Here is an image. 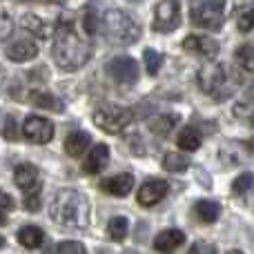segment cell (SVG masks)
Here are the masks:
<instances>
[{
    "instance_id": "6da1fadb",
    "label": "cell",
    "mask_w": 254,
    "mask_h": 254,
    "mask_svg": "<svg viewBox=\"0 0 254 254\" xmlns=\"http://www.w3.org/2000/svg\"><path fill=\"white\" fill-rule=\"evenodd\" d=\"M89 201L83 192L63 188L49 203V219L67 230H85L89 225Z\"/></svg>"
},
{
    "instance_id": "7a4b0ae2",
    "label": "cell",
    "mask_w": 254,
    "mask_h": 254,
    "mask_svg": "<svg viewBox=\"0 0 254 254\" xmlns=\"http://www.w3.org/2000/svg\"><path fill=\"white\" fill-rule=\"evenodd\" d=\"M92 56V47L89 43H85L71 25H61L54 43V61L63 71H76L85 65Z\"/></svg>"
},
{
    "instance_id": "3957f363",
    "label": "cell",
    "mask_w": 254,
    "mask_h": 254,
    "mask_svg": "<svg viewBox=\"0 0 254 254\" xmlns=\"http://www.w3.org/2000/svg\"><path fill=\"white\" fill-rule=\"evenodd\" d=\"M241 85V74L225 63H207L198 71V87L212 98H228Z\"/></svg>"
},
{
    "instance_id": "277c9868",
    "label": "cell",
    "mask_w": 254,
    "mask_h": 254,
    "mask_svg": "<svg viewBox=\"0 0 254 254\" xmlns=\"http://www.w3.org/2000/svg\"><path fill=\"white\" fill-rule=\"evenodd\" d=\"M103 34L112 45H134L140 38V25L121 9H110L103 16Z\"/></svg>"
},
{
    "instance_id": "5b68a950",
    "label": "cell",
    "mask_w": 254,
    "mask_h": 254,
    "mask_svg": "<svg viewBox=\"0 0 254 254\" xmlns=\"http://www.w3.org/2000/svg\"><path fill=\"white\" fill-rule=\"evenodd\" d=\"M225 0H190V20L201 29H221L223 27Z\"/></svg>"
},
{
    "instance_id": "8992f818",
    "label": "cell",
    "mask_w": 254,
    "mask_h": 254,
    "mask_svg": "<svg viewBox=\"0 0 254 254\" xmlns=\"http://www.w3.org/2000/svg\"><path fill=\"white\" fill-rule=\"evenodd\" d=\"M94 123L107 134H121L134 121V112L121 105H101L94 110Z\"/></svg>"
},
{
    "instance_id": "52a82bcc",
    "label": "cell",
    "mask_w": 254,
    "mask_h": 254,
    "mask_svg": "<svg viewBox=\"0 0 254 254\" xmlns=\"http://www.w3.org/2000/svg\"><path fill=\"white\" fill-rule=\"evenodd\" d=\"M181 25V4L179 0H161L154 11V29L167 34Z\"/></svg>"
},
{
    "instance_id": "ba28073f",
    "label": "cell",
    "mask_w": 254,
    "mask_h": 254,
    "mask_svg": "<svg viewBox=\"0 0 254 254\" xmlns=\"http://www.w3.org/2000/svg\"><path fill=\"white\" fill-rule=\"evenodd\" d=\"M105 71L112 80L121 85H134L138 80V63L129 56H116L105 65Z\"/></svg>"
},
{
    "instance_id": "9c48e42d",
    "label": "cell",
    "mask_w": 254,
    "mask_h": 254,
    "mask_svg": "<svg viewBox=\"0 0 254 254\" xmlns=\"http://www.w3.org/2000/svg\"><path fill=\"white\" fill-rule=\"evenodd\" d=\"M22 136L29 143L45 145L54 138V123L49 119H43V116H27L25 123H22Z\"/></svg>"
},
{
    "instance_id": "30bf717a",
    "label": "cell",
    "mask_w": 254,
    "mask_h": 254,
    "mask_svg": "<svg viewBox=\"0 0 254 254\" xmlns=\"http://www.w3.org/2000/svg\"><path fill=\"white\" fill-rule=\"evenodd\" d=\"M167 192H170V183H167V181L152 179V181H145V183L140 185L136 198H138V203L143 207H152V205H156V203H161L163 198L167 196Z\"/></svg>"
},
{
    "instance_id": "8fae6325",
    "label": "cell",
    "mask_w": 254,
    "mask_h": 254,
    "mask_svg": "<svg viewBox=\"0 0 254 254\" xmlns=\"http://www.w3.org/2000/svg\"><path fill=\"white\" fill-rule=\"evenodd\" d=\"M183 49L190 54H194V56L205 58V61H214L216 54H219V45H216L214 40L207 38V36H198V34L185 36Z\"/></svg>"
},
{
    "instance_id": "7c38bea8",
    "label": "cell",
    "mask_w": 254,
    "mask_h": 254,
    "mask_svg": "<svg viewBox=\"0 0 254 254\" xmlns=\"http://www.w3.org/2000/svg\"><path fill=\"white\" fill-rule=\"evenodd\" d=\"M131 188H134V176L127 174V172H123V174H114V176H110V179L101 181V190L105 194H110V196L123 198L131 192Z\"/></svg>"
},
{
    "instance_id": "4fadbf2b",
    "label": "cell",
    "mask_w": 254,
    "mask_h": 254,
    "mask_svg": "<svg viewBox=\"0 0 254 254\" xmlns=\"http://www.w3.org/2000/svg\"><path fill=\"white\" fill-rule=\"evenodd\" d=\"M185 243V232L181 230H163L154 237V250L161 254H172Z\"/></svg>"
},
{
    "instance_id": "5bb4252c",
    "label": "cell",
    "mask_w": 254,
    "mask_h": 254,
    "mask_svg": "<svg viewBox=\"0 0 254 254\" xmlns=\"http://www.w3.org/2000/svg\"><path fill=\"white\" fill-rule=\"evenodd\" d=\"M13 183L18 185V188L22 190V192H27V190L36 188V185L40 183V172L36 165H31V163H20V165L13 170Z\"/></svg>"
},
{
    "instance_id": "9a60e30c",
    "label": "cell",
    "mask_w": 254,
    "mask_h": 254,
    "mask_svg": "<svg viewBox=\"0 0 254 254\" xmlns=\"http://www.w3.org/2000/svg\"><path fill=\"white\" fill-rule=\"evenodd\" d=\"M107 163H110V147L105 143H98L96 147H92L89 156L85 158L83 170L87 174H98V172H103L107 167Z\"/></svg>"
},
{
    "instance_id": "2e32d148",
    "label": "cell",
    "mask_w": 254,
    "mask_h": 254,
    "mask_svg": "<svg viewBox=\"0 0 254 254\" xmlns=\"http://www.w3.org/2000/svg\"><path fill=\"white\" fill-rule=\"evenodd\" d=\"M38 56V45L31 40H16L11 47L7 49V58L13 63H25V61H34Z\"/></svg>"
},
{
    "instance_id": "e0dca14e",
    "label": "cell",
    "mask_w": 254,
    "mask_h": 254,
    "mask_svg": "<svg viewBox=\"0 0 254 254\" xmlns=\"http://www.w3.org/2000/svg\"><path fill=\"white\" fill-rule=\"evenodd\" d=\"M89 143H92V138H89L87 131H83V129L71 131V134L65 138V152L69 154V156L78 158L85 154V149L89 147Z\"/></svg>"
},
{
    "instance_id": "ac0fdd59",
    "label": "cell",
    "mask_w": 254,
    "mask_h": 254,
    "mask_svg": "<svg viewBox=\"0 0 254 254\" xmlns=\"http://www.w3.org/2000/svg\"><path fill=\"white\" fill-rule=\"evenodd\" d=\"M20 25L25 27L29 34H34L36 38H49V36H52V27H49L40 16H36V13H22Z\"/></svg>"
},
{
    "instance_id": "d6986e66",
    "label": "cell",
    "mask_w": 254,
    "mask_h": 254,
    "mask_svg": "<svg viewBox=\"0 0 254 254\" xmlns=\"http://www.w3.org/2000/svg\"><path fill=\"white\" fill-rule=\"evenodd\" d=\"M29 103L34 107H38V110H49V112H63L65 110L63 101H58V98L49 92H31Z\"/></svg>"
},
{
    "instance_id": "ffe728a7",
    "label": "cell",
    "mask_w": 254,
    "mask_h": 254,
    "mask_svg": "<svg viewBox=\"0 0 254 254\" xmlns=\"http://www.w3.org/2000/svg\"><path fill=\"white\" fill-rule=\"evenodd\" d=\"M16 239H18V243H20V246L29 248V250H36V248L43 243L45 234H43V230L36 228V225H25V228L18 230Z\"/></svg>"
},
{
    "instance_id": "44dd1931",
    "label": "cell",
    "mask_w": 254,
    "mask_h": 254,
    "mask_svg": "<svg viewBox=\"0 0 254 254\" xmlns=\"http://www.w3.org/2000/svg\"><path fill=\"white\" fill-rule=\"evenodd\" d=\"M163 170L165 172H172V174H179V172H185L190 167V158L181 152H167L163 156Z\"/></svg>"
},
{
    "instance_id": "7402d4cb",
    "label": "cell",
    "mask_w": 254,
    "mask_h": 254,
    "mask_svg": "<svg viewBox=\"0 0 254 254\" xmlns=\"http://www.w3.org/2000/svg\"><path fill=\"white\" fill-rule=\"evenodd\" d=\"M194 210H196V216L203 223H214L221 216V205L214 201H198L196 205H194Z\"/></svg>"
},
{
    "instance_id": "603a6c76",
    "label": "cell",
    "mask_w": 254,
    "mask_h": 254,
    "mask_svg": "<svg viewBox=\"0 0 254 254\" xmlns=\"http://www.w3.org/2000/svg\"><path fill=\"white\" fill-rule=\"evenodd\" d=\"M176 143H179V147L185 149V152H196V149L201 147V134H198L194 127H185V129H181Z\"/></svg>"
},
{
    "instance_id": "cb8c5ba5",
    "label": "cell",
    "mask_w": 254,
    "mask_h": 254,
    "mask_svg": "<svg viewBox=\"0 0 254 254\" xmlns=\"http://www.w3.org/2000/svg\"><path fill=\"white\" fill-rule=\"evenodd\" d=\"M127 232H129V223H127L125 216H114V219L107 223V237L112 239V241H123L127 237Z\"/></svg>"
},
{
    "instance_id": "d4e9b609",
    "label": "cell",
    "mask_w": 254,
    "mask_h": 254,
    "mask_svg": "<svg viewBox=\"0 0 254 254\" xmlns=\"http://www.w3.org/2000/svg\"><path fill=\"white\" fill-rule=\"evenodd\" d=\"M43 185H36V188H31V190H27L25 192V210H29V212H38L40 210V203H43Z\"/></svg>"
},
{
    "instance_id": "484cf974",
    "label": "cell",
    "mask_w": 254,
    "mask_h": 254,
    "mask_svg": "<svg viewBox=\"0 0 254 254\" xmlns=\"http://www.w3.org/2000/svg\"><path fill=\"white\" fill-rule=\"evenodd\" d=\"M254 49H252V43H246V45H241V47L237 49V63H239V67H243L246 71H252V67H254Z\"/></svg>"
},
{
    "instance_id": "4316f807",
    "label": "cell",
    "mask_w": 254,
    "mask_h": 254,
    "mask_svg": "<svg viewBox=\"0 0 254 254\" xmlns=\"http://www.w3.org/2000/svg\"><path fill=\"white\" fill-rule=\"evenodd\" d=\"M143 58H145V67H147V71L152 76H156L158 69H161V65H163V56L156 52V49H145Z\"/></svg>"
},
{
    "instance_id": "83f0119b",
    "label": "cell",
    "mask_w": 254,
    "mask_h": 254,
    "mask_svg": "<svg viewBox=\"0 0 254 254\" xmlns=\"http://www.w3.org/2000/svg\"><path fill=\"white\" fill-rule=\"evenodd\" d=\"M250 188H252V174L250 172L239 174L237 179H234V183H232V192L237 194V196H243L246 192H250Z\"/></svg>"
},
{
    "instance_id": "f1b7e54d",
    "label": "cell",
    "mask_w": 254,
    "mask_h": 254,
    "mask_svg": "<svg viewBox=\"0 0 254 254\" xmlns=\"http://www.w3.org/2000/svg\"><path fill=\"white\" fill-rule=\"evenodd\" d=\"M174 123H176V116H158V119H154L152 123H149V127H152L156 134H167V131L174 127Z\"/></svg>"
},
{
    "instance_id": "f546056e",
    "label": "cell",
    "mask_w": 254,
    "mask_h": 254,
    "mask_svg": "<svg viewBox=\"0 0 254 254\" xmlns=\"http://www.w3.org/2000/svg\"><path fill=\"white\" fill-rule=\"evenodd\" d=\"M96 20H98L96 4H87V9H85V16H83L85 31H87V34H96Z\"/></svg>"
},
{
    "instance_id": "4dcf8cb0",
    "label": "cell",
    "mask_w": 254,
    "mask_h": 254,
    "mask_svg": "<svg viewBox=\"0 0 254 254\" xmlns=\"http://www.w3.org/2000/svg\"><path fill=\"white\" fill-rule=\"evenodd\" d=\"M58 254H87V250L80 241H61L58 243Z\"/></svg>"
},
{
    "instance_id": "1f68e13d",
    "label": "cell",
    "mask_w": 254,
    "mask_h": 254,
    "mask_svg": "<svg viewBox=\"0 0 254 254\" xmlns=\"http://www.w3.org/2000/svg\"><path fill=\"white\" fill-rule=\"evenodd\" d=\"M13 34V20L7 13H0V40H7Z\"/></svg>"
},
{
    "instance_id": "d6a6232c",
    "label": "cell",
    "mask_w": 254,
    "mask_h": 254,
    "mask_svg": "<svg viewBox=\"0 0 254 254\" xmlns=\"http://www.w3.org/2000/svg\"><path fill=\"white\" fill-rule=\"evenodd\" d=\"M239 29H241V31H246V34H248V31H250L252 29V22H254V13H252V9H246V11H241V13H239Z\"/></svg>"
},
{
    "instance_id": "836d02e7",
    "label": "cell",
    "mask_w": 254,
    "mask_h": 254,
    "mask_svg": "<svg viewBox=\"0 0 254 254\" xmlns=\"http://www.w3.org/2000/svg\"><path fill=\"white\" fill-rule=\"evenodd\" d=\"M190 254H216V248L207 241H196L190 248Z\"/></svg>"
},
{
    "instance_id": "e575fe53",
    "label": "cell",
    "mask_w": 254,
    "mask_h": 254,
    "mask_svg": "<svg viewBox=\"0 0 254 254\" xmlns=\"http://www.w3.org/2000/svg\"><path fill=\"white\" fill-rule=\"evenodd\" d=\"M2 134L7 140H16L18 134H16V123H13V116H7L4 119V125H2Z\"/></svg>"
},
{
    "instance_id": "d590c367",
    "label": "cell",
    "mask_w": 254,
    "mask_h": 254,
    "mask_svg": "<svg viewBox=\"0 0 254 254\" xmlns=\"http://www.w3.org/2000/svg\"><path fill=\"white\" fill-rule=\"evenodd\" d=\"M13 205H16V203H13V198L9 196L7 192H2V190H0V210H13Z\"/></svg>"
},
{
    "instance_id": "8d00e7d4",
    "label": "cell",
    "mask_w": 254,
    "mask_h": 254,
    "mask_svg": "<svg viewBox=\"0 0 254 254\" xmlns=\"http://www.w3.org/2000/svg\"><path fill=\"white\" fill-rule=\"evenodd\" d=\"M234 114L250 119V103H248V105H241V103H239V105H234Z\"/></svg>"
},
{
    "instance_id": "74e56055",
    "label": "cell",
    "mask_w": 254,
    "mask_h": 254,
    "mask_svg": "<svg viewBox=\"0 0 254 254\" xmlns=\"http://www.w3.org/2000/svg\"><path fill=\"white\" fill-rule=\"evenodd\" d=\"M4 80H7V71H4L2 67H0V87L4 85Z\"/></svg>"
},
{
    "instance_id": "f35d334b",
    "label": "cell",
    "mask_w": 254,
    "mask_h": 254,
    "mask_svg": "<svg viewBox=\"0 0 254 254\" xmlns=\"http://www.w3.org/2000/svg\"><path fill=\"white\" fill-rule=\"evenodd\" d=\"M4 223H7V214L0 210V225H4Z\"/></svg>"
},
{
    "instance_id": "ab89813d",
    "label": "cell",
    "mask_w": 254,
    "mask_h": 254,
    "mask_svg": "<svg viewBox=\"0 0 254 254\" xmlns=\"http://www.w3.org/2000/svg\"><path fill=\"white\" fill-rule=\"evenodd\" d=\"M4 243H7V241H4V237H2V234H0V250H2V248H4Z\"/></svg>"
},
{
    "instance_id": "60d3db41",
    "label": "cell",
    "mask_w": 254,
    "mask_h": 254,
    "mask_svg": "<svg viewBox=\"0 0 254 254\" xmlns=\"http://www.w3.org/2000/svg\"><path fill=\"white\" fill-rule=\"evenodd\" d=\"M228 254H243V252H241V250H230Z\"/></svg>"
}]
</instances>
